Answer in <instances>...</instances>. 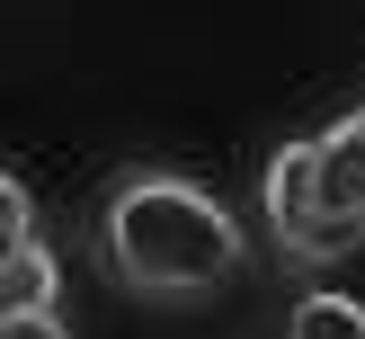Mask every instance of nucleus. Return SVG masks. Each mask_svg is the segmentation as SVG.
I'll return each instance as SVG.
<instances>
[{"label": "nucleus", "mask_w": 365, "mask_h": 339, "mask_svg": "<svg viewBox=\"0 0 365 339\" xmlns=\"http://www.w3.org/2000/svg\"><path fill=\"white\" fill-rule=\"evenodd\" d=\"M98 241H107V277H125L134 295H214L241 268L232 206L178 170H125L98 214Z\"/></svg>", "instance_id": "obj_1"}, {"label": "nucleus", "mask_w": 365, "mask_h": 339, "mask_svg": "<svg viewBox=\"0 0 365 339\" xmlns=\"http://www.w3.org/2000/svg\"><path fill=\"white\" fill-rule=\"evenodd\" d=\"M312 178H321V206L365 241V107L339 116L330 134H312Z\"/></svg>", "instance_id": "obj_3"}, {"label": "nucleus", "mask_w": 365, "mask_h": 339, "mask_svg": "<svg viewBox=\"0 0 365 339\" xmlns=\"http://www.w3.org/2000/svg\"><path fill=\"white\" fill-rule=\"evenodd\" d=\"M285 339H365V303L356 295H303L294 303V321H285Z\"/></svg>", "instance_id": "obj_5"}, {"label": "nucleus", "mask_w": 365, "mask_h": 339, "mask_svg": "<svg viewBox=\"0 0 365 339\" xmlns=\"http://www.w3.org/2000/svg\"><path fill=\"white\" fill-rule=\"evenodd\" d=\"M0 339H71L53 313H27V321H0Z\"/></svg>", "instance_id": "obj_7"}, {"label": "nucleus", "mask_w": 365, "mask_h": 339, "mask_svg": "<svg viewBox=\"0 0 365 339\" xmlns=\"http://www.w3.org/2000/svg\"><path fill=\"white\" fill-rule=\"evenodd\" d=\"M267 241H277L285 259H303V268H330V259L356 250V232L321 206L312 134H303V143H277V161H267Z\"/></svg>", "instance_id": "obj_2"}, {"label": "nucleus", "mask_w": 365, "mask_h": 339, "mask_svg": "<svg viewBox=\"0 0 365 339\" xmlns=\"http://www.w3.org/2000/svg\"><path fill=\"white\" fill-rule=\"evenodd\" d=\"M27 250H36V206H27V188L0 170V268L27 259Z\"/></svg>", "instance_id": "obj_6"}, {"label": "nucleus", "mask_w": 365, "mask_h": 339, "mask_svg": "<svg viewBox=\"0 0 365 339\" xmlns=\"http://www.w3.org/2000/svg\"><path fill=\"white\" fill-rule=\"evenodd\" d=\"M53 295H63V259H53L45 241L27 250V259L0 268V321H27V313H53Z\"/></svg>", "instance_id": "obj_4"}]
</instances>
